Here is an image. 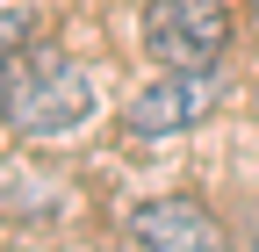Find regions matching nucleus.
<instances>
[{
    "label": "nucleus",
    "mask_w": 259,
    "mask_h": 252,
    "mask_svg": "<svg viewBox=\"0 0 259 252\" xmlns=\"http://www.w3.org/2000/svg\"><path fill=\"white\" fill-rule=\"evenodd\" d=\"M8 115H15V130H29V137H65L72 122L94 115V79L72 65V58L29 44L22 65H15V101H8Z\"/></svg>",
    "instance_id": "f257e3e1"
},
{
    "label": "nucleus",
    "mask_w": 259,
    "mask_h": 252,
    "mask_svg": "<svg viewBox=\"0 0 259 252\" xmlns=\"http://www.w3.org/2000/svg\"><path fill=\"white\" fill-rule=\"evenodd\" d=\"M144 51L173 72H216L223 51H231V8L223 0H151Z\"/></svg>",
    "instance_id": "f03ea898"
},
{
    "label": "nucleus",
    "mask_w": 259,
    "mask_h": 252,
    "mask_svg": "<svg viewBox=\"0 0 259 252\" xmlns=\"http://www.w3.org/2000/svg\"><path fill=\"white\" fill-rule=\"evenodd\" d=\"M209 108H216V72H173V65H158L151 87L130 94L122 130L130 137H173V130H194Z\"/></svg>",
    "instance_id": "7ed1b4c3"
},
{
    "label": "nucleus",
    "mask_w": 259,
    "mask_h": 252,
    "mask_svg": "<svg viewBox=\"0 0 259 252\" xmlns=\"http://www.w3.org/2000/svg\"><path fill=\"white\" fill-rule=\"evenodd\" d=\"M130 238L137 252H223V231L216 216L194 202V195H158L130 216Z\"/></svg>",
    "instance_id": "20e7f679"
},
{
    "label": "nucleus",
    "mask_w": 259,
    "mask_h": 252,
    "mask_svg": "<svg viewBox=\"0 0 259 252\" xmlns=\"http://www.w3.org/2000/svg\"><path fill=\"white\" fill-rule=\"evenodd\" d=\"M29 44H36V8L29 0H0V115L15 101V65H22Z\"/></svg>",
    "instance_id": "39448f33"
},
{
    "label": "nucleus",
    "mask_w": 259,
    "mask_h": 252,
    "mask_svg": "<svg viewBox=\"0 0 259 252\" xmlns=\"http://www.w3.org/2000/svg\"><path fill=\"white\" fill-rule=\"evenodd\" d=\"M252 15H259V0H252Z\"/></svg>",
    "instance_id": "423d86ee"
},
{
    "label": "nucleus",
    "mask_w": 259,
    "mask_h": 252,
    "mask_svg": "<svg viewBox=\"0 0 259 252\" xmlns=\"http://www.w3.org/2000/svg\"><path fill=\"white\" fill-rule=\"evenodd\" d=\"M252 252H259V245H252Z\"/></svg>",
    "instance_id": "0eeeda50"
}]
</instances>
